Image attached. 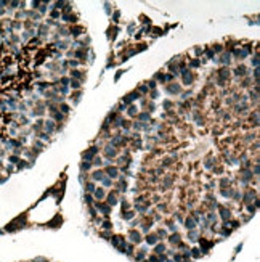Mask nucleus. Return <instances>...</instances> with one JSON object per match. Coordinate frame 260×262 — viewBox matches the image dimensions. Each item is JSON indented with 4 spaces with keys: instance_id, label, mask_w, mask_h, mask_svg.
<instances>
[{
    "instance_id": "1",
    "label": "nucleus",
    "mask_w": 260,
    "mask_h": 262,
    "mask_svg": "<svg viewBox=\"0 0 260 262\" xmlns=\"http://www.w3.org/2000/svg\"><path fill=\"white\" fill-rule=\"evenodd\" d=\"M146 241H148L149 244H154V243L157 241V238H156L154 235H151V236H148V238H146Z\"/></svg>"
}]
</instances>
